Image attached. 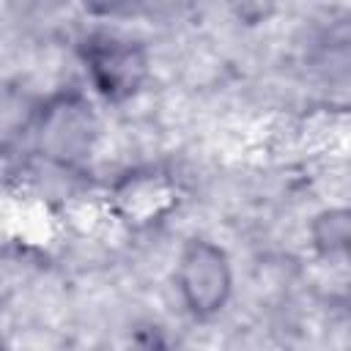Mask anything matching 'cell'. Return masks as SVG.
Wrapping results in <instances>:
<instances>
[{"instance_id":"277c9868","label":"cell","mask_w":351,"mask_h":351,"mask_svg":"<svg viewBox=\"0 0 351 351\" xmlns=\"http://www.w3.org/2000/svg\"><path fill=\"white\" fill-rule=\"evenodd\" d=\"M115 197H118L126 217L148 219L151 214L156 217L162 203L170 200V189L165 181H159L154 176H132L115 189Z\"/></svg>"},{"instance_id":"3957f363","label":"cell","mask_w":351,"mask_h":351,"mask_svg":"<svg viewBox=\"0 0 351 351\" xmlns=\"http://www.w3.org/2000/svg\"><path fill=\"white\" fill-rule=\"evenodd\" d=\"M93 140V115L90 107L77 96L55 99L38 123V148L63 165L82 159Z\"/></svg>"},{"instance_id":"7a4b0ae2","label":"cell","mask_w":351,"mask_h":351,"mask_svg":"<svg viewBox=\"0 0 351 351\" xmlns=\"http://www.w3.org/2000/svg\"><path fill=\"white\" fill-rule=\"evenodd\" d=\"M85 69L96 90L110 101H123L148 77V58L140 44L118 36H90L82 47Z\"/></svg>"},{"instance_id":"8992f818","label":"cell","mask_w":351,"mask_h":351,"mask_svg":"<svg viewBox=\"0 0 351 351\" xmlns=\"http://www.w3.org/2000/svg\"><path fill=\"white\" fill-rule=\"evenodd\" d=\"M228 5L236 14V19H241L244 25H258L271 16L277 0H228Z\"/></svg>"},{"instance_id":"5b68a950","label":"cell","mask_w":351,"mask_h":351,"mask_svg":"<svg viewBox=\"0 0 351 351\" xmlns=\"http://www.w3.org/2000/svg\"><path fill=\"white\" fill-rule=\"evenodd\" d=\"M313 239H315V247L326 255L343 252L346 244H348V214L346 211L321 214L313 225Z\"/></svg>"},{"instance_id":"52a82bcc","label":"cell","mask_w":351,"mask_h":351,"mask_svg":"<svg viewBox=\"0 0 351 351\" xmlns=\"http://www.w3.org/2000/svg\"><path fill=\"white\" fill-rule=\"evenodd\" d=\"M90 14H115V11H121V8H126L129 3H134V0H80Z\"/></svg>"},{"instance_id":"6da1fadb","label":"cell","mask_w":351,"mask_h":351,"mask_svg":"<svg viewBox=\"0 0 351 351\" xmlns=\"http://www.w3.org/2000/svg\"><path fill=\"white\" fill-rule=\"evenodd\" d=\"M176 285L195 318H208L219 313L230 296L233 274L222 247L206 239H192L178 258Z\"/></svg>"}]
</instances>
